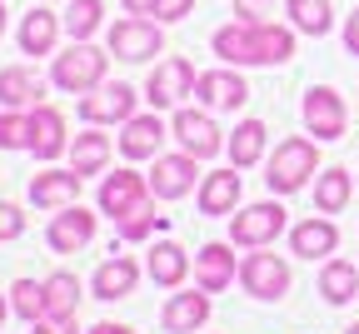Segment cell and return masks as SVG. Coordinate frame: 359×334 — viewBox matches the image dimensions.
Returning a JSON list of instances; mask_svg holds the SVG:
<instances>
[{
    "mask_svg": "<svg viewBox=\"0 0 359 334\" xmlns=\"http://www.w3.org/2000/svg\"><path fill=\"white\" fill-rule=\"evenodd\" d=\"M215 55L224 65H285L294 60V30L275 20H235L215 30Z\"/></svg>",
    "mask_w": 359,
    "mask_h": 334,
    "instance_id": "6da1fadb",
    "label": "cell"
},
{
    "mask_svg": "<svg viewBox=\"0 0 359 334\" xmlns=\"http://www.w3.org/2000/svg\"><path fill=\"white\" fill-rule=\"evenodd\" d=\"M314 170H320V140L290 135V140H280V145H275V155H269L264 185L275 189V195H299Z\"/></svg>",
    "mask_w": 359,
    "mask_h": 334,
    "instance_id": "7a4b0ae2",
    "label": "cell"
},
{
    "mask_svg": "<svg viewBox=\"0 0 359 334\" xmlns=\"http://www.w3.org/2000/svg\"><path fill=\"white\" fill-rule=\"evenodd\" d=\"M105 65H110L105 51H95L90 40H70V51H60L55 65H50V80L65 95H90V90L105 85Z\"/></svg>",
    "mask_w": 359,
    "mask_h": 334,
    "instance_id": "3957f363",
    "label": "cell"
},
{
    "mask_svg": "<svg viewBox=\"0 0 359 334\" xmlns=\"http://www.w3.org/2000/svg\"><path fill=\"white\" fill-rule=\"evenodd\" d=\"M105 45H110L115 60L140 65V60H150V55L165 51V35H160V25L145 20V15H125V20H115V25L105 30Z\"/></svg>",
    "mask_w": 359,
    "mask_h": 334,
    "instance_id": "277c9868",
    "label": "cell"
},
{
    "mask_svg": "<svg viewBox=\"0 0 359 334\" xmlns=\"http://www.w3.org/2000/svg\"><path fill=\"white\" fill-rule=\"evenodd\" d=\"M280 234H285V205H275V200H259V205H245L230 215V240L245 250H264Z\"/></svg>",
    "mask_w": 359,
    "mask_h": 334,
    "instance_id": "5b68a950",
    "label": "cell"
},
{
    "mask_svg": "<svg viewBox=\"0 0 359 334\" xmlns=\"http://www.w3.org/2000/svg\"><path fill=\"white\" fill-rule=\"evenodd\" d=\"M170 140H180V150L195 155V160H215L224 150V135H219V125H215L210 110H175Z\"/></svg>",
    "mask_w": 359,
    "mask_h": 334,
    "instance_id": "8992f818",
    "label": "cell"
},
{
    "mask_svg": "<svg viewBox=\"0 0 359 334\" xmlns=\"http://www.w3.org/2000/svg\"><path fill=\"white\" fill-rule=\"evenodd\" d=\"M195 65L190 60H180V55H170V60H160L155 70H150V80H145V100H150V110H170V105H180L185 95H195Z\"/></svg>",
    "mask_w": 359,
    "mask_h": 334,
    "instance_id": "52a82bcc",
    "label": "cell"
},
{
    "mask_svg": "<svg viewBox=\"0 0 359 334\" xmlns=\"http://www.w3.org/2000/svg\"><path fill=\"white\" fill-rule=\"evenodd\" d=\"M299 110H304V125H309V135H314V140H339V135H344V125H349L344 95H339V90H330V85H309Z\"/></svg>",
    "mask_w": 359,
    "mask_h": 334,
    "instance_id": "ba28073f",
    "label": "cell"
},
{
    "mask_svg": "<svg viewBox=\"0 0 359 334\" xmlns=\"http://www.w3.org/2000/svg\"><path fill=\"white\" fill-rule=\"evenodd\" d=\"M145 200H150V175H140V170H115L100 180V215H110L115 225L125 215H135Z\"/></svg>",
    "mask_w": 359,
    "mask_h": 334,
    "instance_id": "9c48e42d",
    "label": "cell"
},
{
    "mask_svg": "<svg viewBox=\"0 0 359 334\" xmlns=\"http://www.w3.org/2000/svg\"><path fill=\"white\" fill-rule=\"evenodd\" d=\"M135 85H100V90H90V95H80V120L85 125H125L130 115H135Z\"/></svg>",
    "mask_w": 359,
    "mask_h": 334,
    "instance_id": "30bf717a",
    "label": "cell"
},
{
    "mask_svg": "<svg viewBox=\"0 0 359 334\" xmlns=\"http://www.w3.org/2000/svg\"><path fill=\"white\" fill-rule=\"evenodd\" d=\"M240 284L250 300H285L290 295V265L280 255H245Z\"/></svg>",
    "mask_w": 359,
    "mask_h": 334,
    "instance_id": "8fae6325",
    "label": "cell"
},
{
    "mask_svg": "<svg viewBox=\"0 0 359 334\" xmlns=\"http://www.w3.org/2000/svg\"><path fill=\"white\" fill-rule=\"evenodd\" d=\"M195 100L205 110H240L250 100V85L240 75V65H224V70H205L195 80Z\"/></svg>",
    "mask_w": 359,
    "mask_h": 334,
    "instance_id": "7c38bea8",
    "label": "cell"
},
{
    "mask_svg": "<svg viewBox=\"0 0 359 334\" xmlns=\"http://www.w3.org/2000/svg\"><path fill=\"white\" fill-rule=\"evenodd\" d=\"M90 240H95V215H90L85 205H65L50 229H45V245H50L55 255H80Z\"/></svg>",
    "mask_w": 359,
    "mask_h": 334,
    "instance_id": "4fadbf2b",
    "label": "cell"
},
{
    "mask_svg": "<svg viewBox=\"0 0 359 334\" xmlns=\"http://www.w3.org/2000/svg\"><path fill=\"white\" fill-rule=\"evenodd\" d=\"M200 160L195 155H185V150H180V155H155V170H150V195L155 200H185L190 195V189H195V170Z\"/></svg>",
    "mask_w": 359,
    "mask_h": 334,
    "instance_id": "5bb4252c",
    "label": "cell"
},
{
    "mask_svg": "<svg viewBox=\"0 0 359 334\" xmlns=\"http://www.w3.org/2000/svg\"><path fill=\"white\" fill-rule=\"evenodd\" d=\"M70 150V135H65V115L55 110V105H35L30 110V155L35 160H45V165H50V160H60Z\"/></svg>",
    "mask_w": 359,
    "mask_h": 334,
    "instance_id": "9a60e30c",
    "label": "cell"
},
{
    "mask_svg": "<svg viewBox=\"0 0 359 334\" xmlns=\"http://www.w3.org/2000/svg\"><path fill=\"white\" fill-rule=\"evenodd\" d=\"M165 140H170V130L160 125L155 110H150V115H130L125 130H120V155H125V160H155Z\"/></svg>",
    "mask_w": 359,
    "mask_h": 334,
    "instance_id": "2e32d148",
    "label": "cell"
},
{
    "mask_svg": "<svg viewBox=\"0 0 359 334\" xmlns=\"http://www.w3.org/2000/svg\"><path fill=\"white\" fill-rule=\"evenodd\" d=\"M30 205L35 210L80 205V175L75 170H40V175H30Z\"/></svg>",
    "mask_w": 359,
    "mask_h": 334,
    "instance_id": "e0dca14e",
    "label": "cell"
},
{
    "mask_svg": "<svg viewBox=\"0 0 359 334\" xmlns=\"http://www.w3.org/2000/svg\"><path fill=\"white\" fill-rule=\"evenodd\" d=\"M135 284H140V265H135L130 255H115V260H105V265L95 269L90 295L105 300V305H115V300H130V295H135Z\"/></svg>",
    "mask_w": 359,
    "mask_h": 334,
    "instance_id": "ac0fdd59",
    "label": "cell"
},
{
    "mask_svg": "<svg viewBox=\"0 0 359 334\" xmlns=\"http://www.w3.org/2000/svg\"><path fill=\"white\" fill-rule=\"evenodd\" d=\"M195 284H200V290H210V295L230 290V284H235V240H230V245L215 240V245H205V250L195 255Z\"/></svg>",
    "mask_w": 359,
    "mask_h": 334,
    "instance_id": "d6986e66",
    "label": "cell"
},
{
    "mask_svg": "<svg viewBox=\"0 0 359 334\" xmlns=\"http://www.w3.org/2000/svg\"><path fill=\"white\" fill-rule=\"evenodd\" d=\"M290 250H294L299 260H325V255H334V250H339V229H334V220H330V215L299 220V225L290 229Z\"/></svg>",
    "mask_w": 359,
    "mask_h": 334,
    "instance_id": "ffe728a7",
    "label": "cell"
},
{
    "mask_svg": "<svg viewBox=\"0 0 359 334\" xmlns=\"http://www.w3.org/2000/svg\"><path fill=\"white\" fill-rule=\"evenodd\" d=\"M45 100V80L30 65H6L0 70V105L6 110H35Z\"/></svg>",
    "mask_w": 359,
    "mask_h": 334,
    "instance_id": "44dd1931",
    "label": "cell"
},
{
    "mask_svg": "<svg viewBox=\"0 0 359 334\" xmlns=\"http://www.w3.org/2000/svg\"><path fill=\"white\" fill-rule=\"evenodd\" d=\"M210 319V290H190V295H170L165 300V309H160V324H165V334H195L200 324Z\"/></svg>",
    "mask_w": 359,
    "mask_h": 334,
    "instance_id": "7402d4cb",
    "label": "cell"
},
{
    "mask_svg": "<svg viewBox=\"0 0 359 334\" xmlns=\"http://www.w3.org/2000/svg\"><path fill=\"white\" fill-rule=\"evenodd\" d=\"M55 40H60V15L50 6H35L20 20V55H55Z\"/></svg>",
    "mask_w": 359,
    "mask_h": 334,
    "instance_id": "603a6c76",
    "label": "cell"
},
{
    "mask_svg": "<svg viewBox=\"0 0 359 334\" xmlns=\"http://www.w3.org/2000/svg\"><path fill=\"white\" fill-rule=\"evenodd\" d=\"M235 205H240V175H235V165L230 170H210L205 180H200V215H235Z\"/></svg>",
    "mask_w": 359,
    "mask_h": 334,
    "instance_id": "cb8c5ba5",
    "label": "cell"
},
{
    "mask_svg": "<svg viewBox=\"0 0 359 334\" xmlns=\"http://www.w3.org/2000/svg\"><path fill=\"white\" fill-rule=\"evenodd\" d=\"M145 269H150V279L160 284V290H180V284H185V274H190V255L180 250L175 240H160V245L150 250Z\"/></svg>",
    "mask_w": 359,
    "mask_h": 334,
    "instance_id": "d4e9b609",
    "label": "cell"
},
{
    "mask_svg": "<svg viewBox=\"0 0 359 334\" xmlns=\"http://www.w3.org/2000/svg\"><path fill=\"white\" fill-rule=\"evenodd\" d=\"M105 160H110V135H100L95 125L80 130V135L70 140V170H75L80 180H85V175H100Z\"/></svg>",
    "mask_w": 359,
    "mask_h": 334,
    "instance_id": "484cf974",
    "label": "cell"
},
{
    "mask_svg": "<svg viewBox=\"0 0 359 334\" xmlns=\"http://www.w3.org/2000/svg\"><path fill=\"white\" fill-rule=\"evenodd\" d=\"M264 140H269L264 120H240V125H235V135L224 140V150H230V165H235V170L259 165V160H264Z\"/></svg>",
    "mask_w": 359,
    "mask_h": 334,
    "instance_id": "4316f807",
    "label": "cell"
},
{
    "mask_svg": "<svg viewBox=\"0 0 359 334\" xmlns=\"http://www.w3.org/2000/svg\"><path fill=\"white\" fill-rule=\"evenodd\" d=\"M349 195H354V175L349 170L330 165L325 175H314V210L320 215H339L349 205Z\"/></svg>",
    "mask_w": 359,
    "mask_h": 334,
    "instance_id": "83f0119b",
    "label": "cell"
},
{
    "mask_svg": "<svg viewBox=\"0 0 359 334\" xmlns=\"http://www.w3.org/2000/svg\"><path fill=\"white\" fill-rule=\"evenodd\" d=\"M45 284V319H75L80 309V279L70 269H55L50 279H40Z\"/></svg>",
    "mask_w": 359,
    "mask_h": 334,
    "instance_id": "f1b7e54d",
    "label": "cell"
},
{
    "mask_svg": "<svg viewBox=\"0 0 359 334\" xmlns=\"http://www.w3.org/2000/svg\"><path fill=\"white\" fill-rule=\"evenodd\" d=\"M320 295H325V305H349V300H359V269H354L349 260H325V269H320Z\"/></svg>",
    "mask_w": 359,
    "mask_h": 334,
    "instance_id": "f546056e",
    "label": "cell"
},
{
    "mask_svg": "<svg viewBox=\"0 0 359 334\" xmlns=\"http://www.w3.org/2000/svg\"><path fill=\"white\" fill-rule=\"evenodd\" d=\"M285 15L294 20V30H304L314 40L334 30V6L330 0H285Z\"/></svg>",
    "mask_w": 359,
    "mask_h": 334,
    "instance_id": "4dcf8cb0",
    "label": "cell"
},
{
    "mask_svg": "<svg viewBox=\"0 0 359 334\" xmlns=\"http://www.w3.org/2000/svg\"><path fill=\"white\" fill-rule=\"evenodd\" d=\"M100 25H105V6H100V0H70V11H65L70 40H90Z\"/></svg>",
    "mask_w": 359,
    "mask_h": 334,
    "instance_id": "1f68e13d",
    "label": "cell"
},
{
    "mask_svg": "<svg viewBox=\"0 0 359 334\" xmlns=\"http://www.w3.org/2000/svg\"><path fill=\"white\" fill-rule=\"evenodd\" d=\"M11 309H15L25 324L45 319V284H35V279H15V284H11Z\"/></svg>",
    "mask_w": 359,
    "mask_h": 334,
    "instance_id": "d6a6232c",
    "label": "cell"
},
{
    "mask_svg": "<svg viewBox=\"0 0 359 334\" xmlns=\"http://www.w3.org/2000/svg\"><path fill=\"white\" fill-rule=\"evenodd\" d=\"M115 229H120V240H125V245H135V240H150L155 229H165V215H155V205L145 200V205L135 210V215H125Z\"/></svg>",
    "mask_w": 359,
    "mask_h": 334,
    "instance_id": "836d02e7",
    "label": "cell"
},
{
    "mask_svg": "<svg viewBox=\"0 0 359 334\" xmlns=\"http://www.w3.org/2000/svg\"><path fill=\"white\" fill-rule=\"evenodd\" d=\"M0 150H30V110H6L0 115Z\"/></svg>",
    "mask_w": 359,
    "mask_h": 334,
    "instance_id": "e575fe53",
    "label": "cell"
},
{
    "mask_svg": "<svg viewBox=\"0 0 359 334\" xmlns=\"http://www.w3.org/2000/svg\"><path fill=\"white\" fill-rule=\"evenodd\" d=\"M25 234V215H20V205H11V200H0V245H11V240H20Z\"/></svg>",
    "mask_w": 359,
    "mask_h": 334,
    "instance_id": "d590c367",
    "label": "cell"
},
{
    "mask_svg": "<svg viewBox=\"0 0 359 334\" xmlns=\"http://www.w3.org/2000/svg\"><path fill=\"white\" fill-rule=\"evenodd\" d=\"M190 6H195V0H160V6H155V20H185Z\"/></svg>",
    "mask_w": 359,
    "mask_h": 334,
    "instance_id": "8d00e7d4",
    "label": "cell"
},
{
    "mask_svg": "<svg viewBox=\"0 0 359 334\" xmlns=\"http://www.w3.org/2000/svg\"><path fill=\"white\" fill-rule=\"evenodd\" d=\"M30 334H75V319H35Z\"/></svg>",
    "mask_w": 359,
    "mask_h": 334,
    "instance_id": "74e56055",
    "label": "cell"
},
{
    "mask_svg": "<svg viewBox=\"0 0 359 334\" xmlns=\"http://www.w3.org/2000/svg\"><path fill=\"white\" fill-rule=\"evenodd\" d=\"M235 11H240V20H259L269 11V0H235Z\"/></svg>",
    "mask_w": 359,
    "mask_h": 334,
    "instance_id": "f35d334b",
    "label": "cell"
},
{
    "mask_svg": "<svg viewBox=\"0 0 359 334\" xmlns=\"http://www.w3.org/2000/svg\"><path fill=\"white\" fill-rule=\"evenodd\" d=\"M344 45H349V55H359V11L344 20Z\"/></svg>",
    "mask_w": 359,
    "mask_h": 334,
    "instance_id": "ab89813d",
    "label": "cell"
},
{
    "mask_svg": "<svg viewBox=\"0 0 359 334\" xmlns=\"http://www.w3.org/2000/svg\"><path fill=\"white\" fill-rule=\"evenodd\" d=\"M160 0H125V15H155Z\"/></svg>",
    "mask_w": 359,
    "mask_h": 334,
    "instance_id": "60d3db41",
    "label": "cell"
},
{
    "mask_svg": "<svg viewBox=\"0 0 359 334\" xmlns=\"http://www.w3.org/2000/svg\"><path fill=\"white\" fill-rule=\"evenodd\" d=\"M90 334H135V329H130V324H110V319H105V324H95Z\"/></svg>",
    "mask_w": 359,
    "mask_h": 334,
    "instance_id": "b9f144b4",
    "label": "cell"
},
{
    "mask_svg": "<svg viewBox=\"0 0 359 334\" xmlns=\"http://www.w3.org/2000/svg\"><path fill=\"white\" fill-rule=\"evenodd\" d=\"M0 35H6V6H0Z\"/></svg>",
    "mask_w": 359,
    "mask_h": 334,
    "instance_id": "7bdbcfd3",
    "label": "cell"
},
{
    "mask_svg": "<svg viewBox=\"0 0 359 334\" xmlns=\"http://www.w3.org/2000/svg\"><path fill=\"white\" fill-rule=\"evenodd\" d=\"M6 309H11V305H6V300H0V324H6Z\"/></svg>",
    "mask_w": 359,
    "mask_h": 334,
    "instance_id": "ee69618b",
    "label": "cell"
},
{
    "mask_svg": "<svg viewBox=\"0 0 359 334\" xmlns=\"http://www.w3.org/2000/svg\"><path fill=\"white\" fill-rule=\"evenodd\" d=\"M344 334H359V319H354V324H349V329H344Z\"/></svg>",
    "mask_w": 359,
    "mask_h": 334,
    "instance_id": "f6af8a7d",
    "label": "cell"
},
{
    "mask_svg": "<svg viewBox=\"0 0 359 334\" xmlns=\"http://www.w3.org/2000/svg\"><path fill=\"white\" fill-rule=\"evenodd\" d=\"M45 6H50V0H45Z\"/></svg>",
    "mask_w": 359,
    "mask_h": 334,
    "instance_id": "bcb514c9",
    "label": "cell"
}]
</instances>
